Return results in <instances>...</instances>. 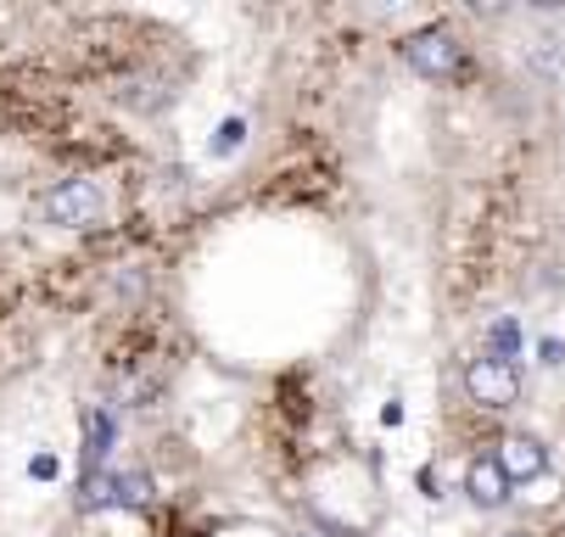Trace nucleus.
<instances>
[{"label": "nucleus", "instance_id": "nucleus-1", "mask_svg": "<svg viewBox=\"0 0 565 537\" xmlns=\"http://www.w3.org/2000/svg\"><path fill=\"white\" fill-rule=\"evenodd\" d=\"M102 213H107V196L96 180H62L40 196V218L62 224V229H90V224H102Z\"/></svg>", "mask_w": 565, "mask_h": 537}, {"label": "nucleus", "instance_id": "nucleus-2", "mask_svg": "<svg viewBox=\"0 0 565 537\" xmlns=\"http://www.w3.org/2000/svg\"><path fill=\"white\" fill-rule=\"evenodd\" d=\"M465 393L476 409H510L521 398V369L499 353H476L465 364Z\"/></svg>", "mask_w": 565, "mask_h": 537}, {"label": "nucleus", "instance_id": "nucleus-3", "mask_svg": "<svg viewBox=\"0 0 565 537\" xmlns=\"http://www.w3.org/2000/svg\"><path fill=\"white\" fill-rule=\"evenodd\" d=\"M151 482L140 471H90L78 482V509H146Z\"/></svg>", "mask_w": 565, "mask_h": 537}, {"label": "nucleus", "instance_id": "nucleus-4", "mask_svg": "<svg viewBox=\"0 0 565 537\" xmlns=\"http://www.w3.org/2000/svg\"><path fill=\"white\" fill-rule=\"evenodd\" d=\"M403 56H409V67L420 73V79H454V73L465 67V51L448 29H420L403 40Z\"/></svg>", "mask_w": 565, "mask_h": 537}, {"label": "nucleus", "instance_id": "nucleus-5", "mask_svg": "<svg viewBox=\"0 0 565 537\" xmlns=\"http://www.w3.org/2000/svg\"><path fill=\"white\" fill-rule=\"evenodd\" d=\"M488 453L499 459V471H504L510 482H537V476L548 471V448H543L537 437H526V431H504Z\"/></svg>", "mask_w": 565, "mask_h": 537}, {"label": "nucleus", "instance_id": "nucleus-6", "mask_svg": "<svg viewBox=\"0 0 565 537\" xmlns=\"http://www.w3.org/2000/svg\"><path fill=\"white\" fill-rule=\"evenodd\" d=\"M510 487H515V482L499 471V459H493V453H476V459H470L465 493H470L476 509H504V504H510Z\"/></svg>", "mask_w": 565, "mask_h": 537}, {"label": "nucleus", "instance_id": "nucleus-7", "mask_svg": "<svg viewBox=\"0 0 565 537\" xmlns=\"http://www.w3.org/2000/svg\"><path fill=\"white\" fill-rule=\"evenodd\" d=\"M515 347H521V331H515V320H499V325H493V353L515 364Z\"/></svg>", "mask_w": 565, "mask_h": 537}, {"label": "nucleus", "instance_id": "nucleus-8", "mask_svg": "<svg viewBox=\"0 0 565 537\" xmlns=\"http://www.w3.org/2000/svg\"><path fill=\"white\" fill-rule=\"evenodd\" d=\"M504 537H532V531H504Z\"/></svg>", "mask_w": 565, "mask_h": 537}, {"label": "nucleus", "instance_id": "nucleus-9", "mask_svg": "<svg viewBox=\"0 0 565 537\" xmlns=\"http://www.w3.org/2000/svg\"><path fill=\"white\" fill-rule=\"evenodd\" d=\"M302 537H319V531H302Z\"/></svg>", "mask_w": 565, "mask_h": 537}]
</instances>
